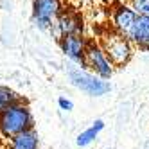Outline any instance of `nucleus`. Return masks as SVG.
I'll return each mask as SVG.
<instances>
[{
    "instance_id": "obj_1",
    "label": "nucleus",
    "mask_w": 149,
    "mask_h": 149,
    "mask_svg": "<svg viewBox=\"0 0 149 149\" xmlns=\"http://www.w3.org/2000/svg\"><path fill=\"white\" fill-rule=\"evenodd\" d=\"M29 130H33V113L22 101L0 111V133L4 136L13 138Z\"/></svg>"
},
{
    "instance_id": "obj_2",
    "label": "nucleus",
    "mask_w": 149,
    "mask_h": 149,
    "mask_svg": "<svg viewBox=\"0 0 149 149\" xmlns=\"http://www.w3.org/2000/svg\"><path fill=\"white\" fill-rule=\"evenodd\" d=\"M102 49L108 54V58L111 59V63L115 67H122L133 56V43L126 36L119 34V33H108L102 38Z\"/></svg>"
},
{
    "instance_id": "obj_3",
    "label": "nucleus",
    "mask_w": 149,
    "mask_h": 149,
    "mask_svg": "<svg viewBox=\"0 0 149 149\" xmlns=\"http://www.w3.org/2000/svg\"><path fill=\"white\" fill-rule=\"evenodd\" d=\"M68 77H70L72 84L76 88H79L81 92L92 95V97H101V95L110 92V83L97 77L95 74H88V72L79 70V68H70L68 70Z\"/></svg>"
},
{
    "instance_id": "obj_4",
    "label": "nucleus",
    "mask_w": 149,
    "mask_h": 149,
    "mask_svg": "<svg viewBox=\"0 0 149 149\" xmlns=\"http://www.w3.org/2000/svg\"><path fill=\"white\" fill-rule=\"evenodd\" d=\"M84 67H88L95 76L101 79H110L113 76V63L104 52L101 43H88L86 56H84Z\"/></svg>"
},
{
    "instance_id": "obj_5",
    "label": "nucleus",
    "mask_w": 149,
    "mask_h": 149,
    "mask_svg": "<svg viewBox=\"0 0 149 149\" xmlns=\"http://www.w3.org/2000/svg\"><path fill=\"white\" fill-rule=\"evenodd\" d=\"M61 13V0H33V18L40 29H52L56 18Z\"/></svg>"
},
{
    "instance_id": "obj_6",
    "label": "nucleus",
    "mask_w": 149,
    "mask_h": 149,
    "mask_svg": "<svg viewBox=\"0 0 149 149\" xmlns=\"http://www.w3.org/2000/svg\"><path fill=\"white\" fill-rule=\"evenodd\" d=\"M136 18H138V15L135 13V9L131 7V4L119 2L111 9V25H113V31L119 33V34H122V36H127V33L131 31V27H133Z\"/></svg>"
},
{
    "instance_id": "obj_7",
    "label": "nucleus",
    "mask_w": 149,
    "mask_h": 149,
    "mask_svg": "<svg viewBox=\"0 0 149 149\" xmlns=\"http://www.w3.org/2000/svg\"><path fill=\"white\" fill-rule=\"evenodd\" d=\"M54 34L58 40L65 38V36H74V34H81L83 33V20L76 11H63L54 22Z\"/></svg>"
},
{
    "instance_id": "obj_8",
    "label": "nucleus",
    "mask_w": 149,
    "mask_h": 149,
    "mask_svg": "<svg viewBox=\"0 0 149 149\" xmlns=\"http://www.w3.org/2000/svg\"><path fill=\"white\" fill-rule=\"evenodd\" d=\"M59 47L63 50V54L70 58L72 61L84 65V56H86L88 43L83 38V34H74V36H65L59 40Z\"/></svg>"
},
{
    "instance_id": "obj_9",
    "label": "nucleus",
    "mask_w": 149,
    "mask_h": 149,
    "mask_svg": "<svg viewBox=\"0 0 149 149\" xmlns=\"http://www.w3.org/2000/svg\"><path fill=\"white\" fill-rule=\"evenodd\" d=\"M126 38L130 40L133 45L140 47L144 50H149V18L147 16H138Z\"/></svg>"
},
{
    "instance_id": "obj_10",
    "label": "nucleus",
    "mask_w": 149,
    "mask_h": 149,
    "mask_svg": "<svg viewBox=\"0 0 149 149\" xmlns=\"http://www.w3.org/2000/svg\"><path fill=\"white\" fill-rule=\"evenodd\" d=\"M11 149H38V135L34 130L24 131L11 138Z\"/></svg>"
},
{
    "instance_id": "obj_11",
    "label": "nucleus",
    "mask_w": 149,
    "mask_h": 149,
    "mask_svg": "<svg viewBox=\"0 0 149 149\" xmlns=\"http://www.w3.org/2000/svg\"><path fill=\"white\" fill-rule=\"evenodd\" d=\"M104 130V122L99 119V120H95L88 130H84V131H81L79 135H77V138H76V144L79 146V147H86V146H90L95 138H97V135L101 133Z\"/></svg>"
},
{
    "instance_id": "obj_12",
    "label": "nucleus",
    "mask_w": 149,
    "mask_h": 149,
    "mask_svg": "<svg viewBox=\"0 0 149 149\" xmlns=\"http://www.w3.org/2000/svg\"><path fill=\"white\" fill-rule=\"evenodd\" d=\"M16 102H20L18 95L13 90H9L7 86L0 84V111H4L6 108H9L11 104H16Z\"/></svg>"
},
{
    "instance_id": "obj_13",
    "label": "nucleus",
    "mask_w": 149,
    "mask_h": 149,
    "mask_svg": "<svg viewBox=\"0 0 149 149\" xmlns=\"http://www.w3.org/2000/svg\"><path fill=\"white\" fill-rule=\"evenodd\" d=\"M131 7L138 16H147L149 18V0H130Z\"/></svg>"
},
{
    "instance_id": "obj_14",
    "label": "nucleus",
    "mask_w": 149,
    "mask_h": 149,
    "mask_svg": "<svg viewBox=\"0 0 149 149\" xmlns=\"http://www.w3.org/2000/svg\"><path fill=\"white\" fill-rule=\"evenodd\" d=\"M58 104H59V108L65 110V111L74 110V102H72L70 99H67V97H59V99H58Z\"/></svg>"
},
{
    "instance_id": "obj_15",
    "label": "nucleus",
    "mask_w": 149,
    "mask_h": 149,
    "mask_svg": "<svg viewBox=\"0 0 149 149\" xmlns=\"http://www.w3.org/2000/svg\"><path fill=\"white\" fill-rule=\"evenodd\" d=\"M119 2H122V4H126V2H127V0H119Z\"/></svg>"
}]
</instances>
